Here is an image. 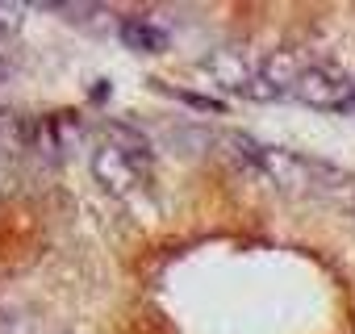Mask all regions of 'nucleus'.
Masks as SVG:
<instances>
[{"instance_id": "6e6552de", "label": "nucleus", "mask_w": 355, "mask_h": 334, "mask_svg": "<svg viewBox=\"0 0 355 334\" xmlns=\"http://www.w3.org/2000/svg\"><path fill=\"white\" fill-rule=\"evenodd\" d=\"M21 26V9H13V5H0V38L5 34H13Z\"/></svg>"}, {"instance_id": "0eeeda50", "label": "nucleus", "mask_w": 355, "mask_h": 334, "mask_svg": "<svg viewBox=\"0 0 355 334\" xmlns=\"http://www.w3.org/2000/svg\"><path fill=\"white\" fill-rule=\"evenodd\" d=\"M121 34H125V42H134V46H142V51L163 46V34H159V30H150V26H142V21H125V26H121Z\"/></svg>"}, {"instance_id": "1a4fd4ad", "label": "nucleus", "mask_w": 355, "mask_h": 334, "mask_svg": "<svg viewBox=\"0 0 355 334\" xmlns=\"http://www.w3.org/2000/svg\"><path fill=\"white\" fill-rule=\"evenodd\" d=\"M347 109H355V80H351V100H347Z\"/></svg>"}, {"instance_id": "f257e3e1", "label": "nucleus", "mask_w": 355, "mask_h": 334, "mask_svg": "<svg viewBox=\"0 0 355 334\" xmlns=\"http://www.w3.org/2000/svg\"><path fill=\"white\" fill-rule=\"evenodd\" d=\"M142 172H146V163H142L138 155H130V150H125L121 142H113V138L92 150V176H96L113 197L134 193L138 180H142Z\"/></svg>"}, {"instance_id": "423d86ee", "label": "nucleus", "mask_w": 355, "mask_h": 334, "mask_svg": "<svg viewBox=\"0 0 355 334\" xmlns=\"http://www.w3.org/2000/svg\"><path fill=\"white\" fill-rule=\"evenodd\" d=\"M218 159L230 167L234 176H247V180H263V146L251 142L247 134H222L214 142Z\"/></svg>"}, {"instance_id": "f03ea898", "label": "nucleus", "mask_w": 355, "mask_h": 334, "mask_svg": "<svg viewBox=\"0 0 355 334\" xmlns=\"http://www.w3.org/2000/svg\"><path fill=\"white\" fill-rule=\"evenodd\" d=\"M305 59L297 55V51H272L263 63H259V71H255V80H251V88H247V96L251 100H284L288 92H297V80L305 76Z\"/></svg>"}, {"instance_id": "20e7f679", "label": "nucleus", "mask_w": 355, "mask_h": 334, "mask_svg": "<svg viewBox=\"0 0 355 334\" xmlns=\"http://www.w3.org/2000/svg\"><path fill=\"white\" fill-rule=\"evenodd\" d=\"M259 55L251 51V46H243V42H230V46H222V51H214L209 59H205V76L218 84V88H226V92H247L251 88V80H255V71H259Z\"/></svg>"}, {"instance_id": "7ed1b4c3", "label": "nucleus", "mask_w": 355, "mask_h": 334, "mask_svg": "<svg viewBox=\"0 0 355 334\" xmlns=\"http://www.w3.org/2000/svg\"><path fill=\"white\" fill-rule=\"evenodd\" d=\"M293 96L301 105H309V109H347V100H351V76H343L330 63H309L305 76L297 80Z\"/></svg>"}, {"instance_id": "39448f33", "label": "nucleus", "mask_w": 355, "mask_h": 334, "mask_svg": "<svg viewBox=\"0 0 355 334\" xmlns=\"http://www.w3.org/2000/svg\"><path fill=\"white\" fill-rule=\"evenodd\" d=\"M309 176H313V163H305L301 155L263 146V180H272L280 193H309Z\"/></svg>"}]
</instances>
